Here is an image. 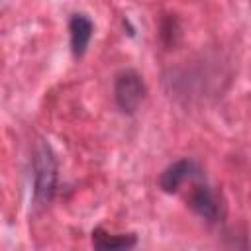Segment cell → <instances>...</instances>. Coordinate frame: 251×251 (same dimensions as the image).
I'll use <instances>...</instances> for the list:
<instances>
[{
	"label": "cell",
	"instance_id": "5",
	"mask_svg": "<svg viewBox=\"0 0 251 251\" xmlns=\"http://www.w3.org/2000/svg\"><path fill=\"white\" fill-rule=\"evenodd\" d=\"M69 33H71V51H73V55L76 59H80L86 53L88 43L92 39L94 24L86 14L76 12L69 20Z\"/></svg>",
	"mask_w": 251,
	"mask_h": 251
},
{
	"label": "cell",
	"instance_id": "1",
	"mask_svg": "<svg viewBox=\"0 0 251 251\" xmlns=\"http://www.w3.org/2000/svg\"><path fill=\"white\" fill-rule=\"evenodd\" d=\"M31 163H33V204L45 208L55 198L57 178H59L57 159L47 141L39 139L35 143Z\"/></svg>",
	"mask_w": 251,
	"mask_h": 251
},
{
	"label": "cell",
	"instance_id": "2",
	"mask_svg": "<svg viewBox=\"0 0 251 251\" xmlns=\"http://www.w3.org/2000/svg\"><path fill=\"white\" fill-rule=\"evenodd\" d=\"M145 94H147V88H145V82L137 71L126 69V71L116 75L114 98H116V104L122 112L135 114L139 110L141 102L145 100Z\"/></svg>",
	"mask_w": 251,
	"mask_h": 251
},
{
	"label": "cell",
	"instance_id": "3",
	"mask_svg": "<svg viewBox=\"0 0 251 251\" xmlns=\"http://www.w3.org/2000/svg\"><path fill=\"white\" fill-rule=\"evenodd\" d=\"M188 208L196 216H200L202 220H206L210 224L220 222L224 216V208H222L218 192L204 180L202 175L192 180V190L188 196Z\"/></svg>",
	"mask_w": 251,
	"mask_h": 251
},
{
	"label": "cell",
	"instance_id": "4",
	"mask_svg": "<svg viewBox=\"0 0 251 251\" xmlns=\"http://www.w3.org/2000/svg\"><path fill=\"white\" fill-rule=\"evenodd\" d=\"M202 171L198 169V165L192 159H178L175 163H171L159 176V188L167 194H175L178 192V188L186 182V180H194L196 176H200Z\"/></svg>",
	"mask_w": 251,
	"mask_h": 251
},
{
	"label": "cell",
	"instance_id": "6",
	"mask_svg": "<svg viewBox=\"0 0 251 251\" xmlns=\"http://www.w3.org/2000/svg\"><path fill=\"white\" fill-rule=\"evenodd\" d=\"M135 245H137L135 233H110L104 227L92 229L94 251H131Z\"/></svg>",
	"mask_w": 251,
	"mask_h": 251
}]
</instances>
